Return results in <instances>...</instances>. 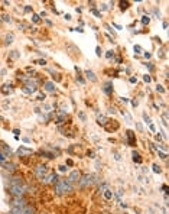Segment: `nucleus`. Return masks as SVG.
<instances>
[{"label":"nucleus","mask_w":169,"mask_h":214,"mask_svg":"<svg viewBox=\"0 0 169 214\" xmlns=\"http://www.w3.org/2000/svg\"><path fill=\"white\" fill-rule=\"evenodd\" d=\"M28 187L23 184V181L20 178H12L10 184H9V191L10 194H13L15 197H22L25 192H26Z\"/></svg>","instance_id":"nucleus-1"},{"label":"nucleus","mask_w":169,"mask_h":214,"mask_svg":"<svg viewBox=\"0 0 169 214\" xmlns=\"http://www.w3.org/2000/svg\"><path fill=\"white\" fill-rule=\"evenodd\" d=\"M71 191H74V187H72V184L69 182L68 179H58L56 181V184H55V192L58 195L71 192Z\"/></svg>","instance_id":"nucleus-2"},{"label":"nucleus","mask_w":169,"mask_h":214,"mask_svg":"<svg viewBox=\"0 0 169 214\" xmlns=\"http://www.w3.org/2000/svg\"><path fill=\"white\" fill-rule=\"evenodd\" d=\"M78 182H79V187H81V188H87V187H90V185H91V184L94 182V179H92V175L87 174V175L81 177Z\"/></svg>","instance_id":"nucleus-3"},{"label":"nucleus","mask_w":169,"mask_h":214,"mask_svg":"<svg viewBox=\"0 0 169 214\" xmlns=\"http://www.w3.org/2000/svg\"><path fill=\"white\" fill-rule=\"evenodd\" d=\"M56 179H58V178H56V174H55V172H51V174L45 175L41 181H42L44 184H55V182H56Z\"/></svg>","instance_id":"nucleus-4"},{"label":"nucleus","mask_w":169,"mask_h":214,"mask_svg":"<svg viewBox=\"0 0 169 214\" xmlns=\"http://www.w3.org/2000/svg\"><path fill=\"white\" fill-rule=\"evenodd\" d=\"M46 171H48V169H46L45 165H38V166L35 168V175H36L39 179H42V178L46 175Z\"/></svg>","instance_id":"nucleus-5"},{"label":"nucleus","mask_w":169,"mask_h":214,"mask_svg":"<svg viewBox=\"0 0 169 214\" xmlns=\"http://www.w3.org/2000/svg\"><path fill=\"white\" fill-rule=\"evenodd\" d=\"M79 178H81V174H79L78 171H72V172L69 174V177H68V181H69L71 184H74V182H78Z\"/></svg>","instance_id":"nucleus-6"},{"label":"nucleus","mask_w":169,"mask_h":214,"mask_svg":"<svg viewBox=\"0 0 169 214\" xmlns=\"http://www.w3.org/2000/svg\"><path fill=\"white\" fill-rule=\"evenodd\" d=\"M12 207H26V201L22 197H15V200L12 201Z\"/></svg>","instance_id":"nucleus-7"},{"label":"nucleus","mask_w":169,"mask_h":214,"mask_svg":"<svg viewBox=\"0 0 169 214\" xmlns=\"http://www.w3.org/2000/svg\"><path fill=\"white\" fill-rule=\"evenodd\" d=\"M16 153L19 155V156H29L32 153V149H29V148H25V146H20L17 151H16Z\"/></svg>","instance_id":"nucleus-8"},{"label":"nucleus","mask_w":169,"mask_h":214,"mask_svg":"<svg viewBox=\"0 0 169 214\" xmlns=\"http://www.w3.org/2000/svg\"><path fill=\"white\" fill-rule=\"evenodd\" d=\"M44 88H45V91H48V93H55V90H56V87H55V84H54L52 81H45Z\"/></svg>","instance_id":"nucleus-9"},{"label":"nucleus","mask_w":169,"mask_h":214,"mask_svg":"<svg viewBox=\"0 0 169 214\" xmlns=\"http://www.w3.org/2000/svg\"><path fill=\"white\" fill-rule=\"evenodd\" d=\"M126 133H127V139H129V145H130V146H135V145H136V140H135L133 132H132V130H127Z\"/></svg>","instance_id":"nucleus-10"},{"label":"nucleus","mask_w":169,"mask_h":214,"mask_svg":"<svg viewBox=\"0 0 169 214\" xmlns=\"http://www.w3.org/2000/svg\"><path fill=\"white\" fill-rule=\"evenodd\" d=\"M1 165H3V168L6 169V171H10V172H13V171L16 169V165H15V164H10V162H9V164L1 162Z\"/></svg>","instance_id":"nucleus-11"},{"label":"nucleus","mask_w":169,"mask_h":214,"mask_svg":"<svg viewBox=\"0 0 169 214\" xmlns=\"http://www.w3.org/2000/svg\"><path fill=\"white\" fill-rule=\"evenodd\" d=\"M103 91L106 93V94H111V91H113V84L111 83H106L104 87H103Z\"/></svg>","instance_id":"nucleus-12"},{"label":"nucleus","mask_w":169,"mask_h":214,"mask_svg":"<svg viewBox=\"0 0 169 214\" xmlns=\"http://www.w3.org/2000/svg\"><path fill=\"white\" fill-rule=\"evenodd\" d=\"M25 207H12V214H23Z\"/></svg>","instance_id":"nucleus-13"},{"label":"nucleus","mask_w":169,"mask_h":214,"mask_svg":"<svg viewBox=\"0 0 169 214\" xmlns=\"http://www.w3.org/2000/svg\"><path fill=\"white\" fill-rule=\"evenodd\" d=\"M85 75L88 77V80H91L92 83H95V81H97V77L94 75V72H92V71H90V70H87V71H85Z\"/></svg>","instance_id":"nucleus-14"},{"label":"nucleus","mask_w":169,"mask_h":214,"mask_svg":"<svg viewBox=\"0 0 169 214\" xmlns=\"http://www.w3.org/2000/svg\"><path fill=\"white\" fill-rule=\"evenodd\" d=\"M103 194H104V198H106V200L113 198V191H111V190H106V191H104Z\"/></svg>","instance_id":"nucleus-15"},{"label":"nucleus","mask_w":169,"mask_h":214,"mask_svg":"<svg viewBox=\"0 0 169 214\" xmlns=\"http://www.w3.org/2000/svg\"><path fill=\"white\" fill-rule=\"evenodd\" d=\"M132 156H133V161H135V162H137V164L142 162V158H140V155H139L137 152H133V153H132Z\"/></svg>","instance_id":"nucleus-16"},{"label":"nucleus","mask_w":169,"mask_h":214,"mask_svg":"<svg viewBox=\"0 0 169 214\" xmlns=\"http://www.w3.org/2000/svg\"><path fill=\"white\" fill-rule=\"evenodd\" d=\"M10 91H12L10 85H7V84H6V85H3V87H1V93H3V94H9Z\"/></svg>","instance_id":"nucleus-17"},{"label":"nucleus","mask_w":169,"mask_h":214,"mask_svg":"<svg viewBox=\"0 0 169 214\" xmlns=\"http://www.w3.org/2000/svg\"><path fill=\"white\" fill-rule=\"evenodd\" d=\"M97 123L104 126V124H106V117H104V116H98V117H97Z\"/></svg>","instance_id":"nucleus-18"},{"label":"nucleus","mask_w":169,"mask_h":214,"mask_svg":"<svg viewBox=\"0 0 169 214\" xmlns=\"http://www.w3.org/2000/svg\"><path fill=\"white\" fill-rule=\"evenodd\" d=\"M12 42H13V35H12V33H9V35L6 36V44L9 45V44H12Z\"/></svg>","instance_id":"nucleus-19"},{"label":"nucleus","mask_w":169,"mask_h":214,"mask_svg":"<svg viewBox=\"0 0 169 214\" xmlns=\"http://www.w3.org/2000/svg\"><path fill=\"white\" fill-rule=\"evenodd\" d=\"M129 7V1H120V9L122 10H126Z\"/></svg>","instance_id":"nucleus-20"},{"label":"nucleus","mask_w":169,"mask_h":214,"mask_svg":"<svg viewBox=\"0 0 169 214\" xmlns=\"http://www.w3.org/2000/svg\"><path fill=\"white\" fill-rule=\"evenodd\" d=\"M23 214H33V208L29 207V205H26V207H25V213H23Z\"/></svg>","instance_id":"nucleus-21"},{"label":"nucleus","mask_w":169,"mask_h":214,"mask_svg":"<svg viewBox=\"0 0 169 214\" xmlns=\"http://www.w3.org/2000/svg\"><path fill=\"white\" fill-rule=\"evenodd\" d=\"M149 22H150V17H149V16H143V17H142V23H143V25H147Z\"/></svg>","instance_id":"nucleus-22"},{"label":"nucleus","mask_w":169,"mask_h":214,"mask_svg":"<svg viewBox=\"0 0 169 214\" xmlns=\"http://www.w3.org/2000/svg\"><path fill=\"white\" fill-rule=\"evenodd\" d=\"M3 151H4V153H6V156H9V155H10V152H12V151H10V148H7L6 145H3Z\"/></svg>","instance_id":"nucleus-23"},{"label":"nucleus","mask_w":169,"mask_h":214,"mask_svg":"<svg viewBox=\"0 0 169 214\" xmlns=\"http://www.w3.org/2000/svg\"><path fill=\"white\" fill-rule=\"evenodd\" d=\"M106 190H108V185H107V184H103V185L100 187V190H98V191H100V192H104Z\"/></svg>","instance_id":"nucleus-24"},{"label":"nucleus","mask_w":169,"mask_h":214,"mask_svg":"<svg viewBox=\"0 0 169 214\" xmlns=\"http://www.w3.org/2000/svg\"><path fill=\"white\" fill-rule=\"evenodd\" d=\"M39 17H41L39 15H35V13H33V15H32V20H33L35 23H38V22H39Z\"/></svg>","instance_id":"nucleus-25"},{"label":"nucleus","mask_w":169,"mask_h":214,"mask_svg":"<svg viewBox=\"0 0 169 214\" xmlns=\"http://www.w3.org/2000/svg\"><path fill=\"white\" fill-rule=\"evenodd\" d=\"M152 168H153V172H155V174H160V168H159V166H158L156 164H155Z\"/></svg>","instance_id":"nucleus-26"},{"label":"nucleus","mask_w":169,"mask_h":214,"mask_svg":"<svg viewBox=\"0 0 169 214\" xmlns=\"http://www.w3.org/2000/svg\"><path fill=\"white\" fill-rule=\"evenodd\" d=\"M143 119H145V122L147 123V124H150V117H149V116H147V114H146V113H145V114H143Z\"/></svg>","instance_id":"nucleus-27"},{"label":"nucleus","mask_w":169,"mask_h":214,"mask_svg":"<svg viewBox=\"0 0 169 214\" xmlns=\"http://www.w3.org/2000/svg\"><path fill=\"white\" fill-rule=\"evenodd\" d=\"M163 124L168 126V114L166 113H163Z\"/></svg>","instance_id":"nucleus-28"},{"label":"nucleus","mask_w":169,"mask_h":214,"mask_svg":"<svg viewBox=\"0 0 169 214\" xmlns=\"http://www.w3.org/2000/svg\"><path fill=\"white\" fill-rule=\"evenodd\" d=\"M3 20H4V22H12V19H10L9 15H3Z\"/></svg>","instance_id":"nucleus-29"},{"label":"nucleus","mask_w":169,"mask_h":214,"mask_svg":"<svg viewBox=\"0 0 169 214\" xmlns=\"http://www.w3.org/2000/svg\"><path fill=\"white\" fill-rule=\"evenodd\" d=\"M38 100H39V101H44V100H45V94L39 93V95H38Z\"/></svg>","instance_id":"nucleus-30"},{"label":"nucleus","mask_w":169,"mask_h":214,"mask_svg":"<svg viewBox=\"0 0 169 214\" xmlns=\"http://www.w3.org/2000/svg\"><path fill=\"white\" fill-rule=\"evenodd\" d=\"M156 90H158L159 93H165V88H163L162 85H156Z\"/></svg>","instance_id":"nucleus-31"},{"label":"nucleus","mask_w":169,"mask_h":214,"mask_svg":"<svg viewBox=\"0 0 169 214\" xmlns=\"http://www.w3.org/2000/svg\"><path fill=\"white\" fill-rule=\"evenodd\" d=\"M10 57H12V58H17V57H19V54H17V51H12V54H10Z\"/></svg>","instance_id":"nucleus-32"},{"label":"nucleus","mask_w":169,"mask_h":214,"mask_svg":"<svg viewBox=\"0 0 169 214\" xmlns=\"http://www.w3.org/2000/svg\"><path fill=\"white\" fill-rule=\"evenodd\" d=\"M95 54H97V57H101V49H100V46L95 48Z\"/></svg>","instance_id":"nucleus-33"},{"label":"nucleus","mask_w":169,"mask_h":214,"mask_svg":"<svg viewBox=\"0 0 169 214\" xmlns=\"http://www.w3.org/2000/svg\"><path fill=\"white\" fill-rule=\"evenodd\" d=\"M159 156H160L162 159H166V158H168V155H166L165 152H159Z\"/></svg>","instance_id":"nucleus-34"},{"label":"nucleus","mask_w":169,"mask_h":214,"mask_svg":"<svg viewBox=\"0 0 169 214\" xmlns=\"http://www.w3.org/2000/svg\"><path fill=\"white\" fill-rule=\"evenodd\" d=\"M78 116H79V119H81V120H85V114H84L82 111H79V113H78Z\"/></svg>","instance_id":"nucleus-35"},{"label":"nucleus","mask_w":169,"mask_h":214,"mask_svg":"<svg viewBox=\"0 0 169 214\" xmlns=\"http://www.w3.org/2000/svg\"><path fill=\"white\" fill-rule=\"evenodd\" d=\"M135 52H137V54H140V52H142V48H140L139 45H136V46H135Z\"/></svg>","instance_id":"nucleus-36"},{"label":"nucleus","mask_w":169,"mask_h":214,"mask_svg":"<svg viewBox=\"0 0 169 214\" xmlns=\"http://www.w3.org/2000/svg\"><path fill=\"white\" fill-rule=\"evenodd\" d=\"M36 64H39V65H45L46 62H45V59H38V61H35Z\"/></svg>","instance_id":"nucleus-37"},{"label":"nucleus","mask_w":169,"mask_h":214,"mask_svg":"<svg viewBox=\"0 0 169 214\" xmlns=\"http://www.w3.org/2000/svg\"><path fill=\"white\" fill-rule=\"evenodd\" d=\"M143 80H145V83H150V80H152V78H150L149 75H145V77H143Z\"/></svg>","instance_id":"nucleus-38"},{"label":"nucleus","mask_w":169,"mask_h":214,"mask_svg":"<svg viewBox=\"0 0 169 214\" xmlns=\"http://www.w3.org/2000/svg\"><path fill=\"white\" fill-rule=\"evenodd\" d=\"M44 111H51V106L49 104H45L44 106Z\"/></svg>","instance_id":"nucleus-39"},{"label":"nucleus","mask_w":169,"mask_h":214,"mask_svg":"<svg viewBox=\"0 0 169 214\" xmlns=\"http://www.w3.org/2000/svg\"><path fill=\"white\" fill-rule=\"evenodd\" d=\"M113 55H114V54H113V51H107V54H106V57H107V58H111Z\"/></svg>","instance_id":"nucleus-40"},{"label":"nucleus","mask_w":169,"mask_h":214,"mask_svg":"<svg viewBox=\"0 0 169 214\" xmlns=\"http://www.w3.org/2000/svg\"><path fill=\"white\" fill-rule=\"evenodd\" d=\"M130 83H132V84L137 83V78H136V77H130Z\"/></svg>","instance_id":"nucleus-41"},{"label":"nucleus","mask_w":169,"mask_h":214,"mask_svg":"<svg viewBox=\"0 0 169 214\" xmlns=\"http://www.w3.org/2000/svg\"><path fill=\"white\" fill-rule=\"evenodd\" d=\"M4 159H6V155H4V153H1V152H0V162H3Z\"/></svg>","instance_id":"nucleus-42"},{"label":"nucleus","mask_w":169,"mask_h":214,"mask_svg":"<svg viewBox=\"0 0 169 214\" xmlns=\"http://www.w3.org/2000/svg\"><path fill=\"white\" fill-rule=\"evenodd\" d=\"M92 13H94V15L97 16V17H101V15H100V12H97L95 9H92Z\"/></svg>","instance_id":"nucleus-43"},{"label":"nucleus","mask_w":169,"mask_h":214,"mask_svg":"<svg viewBox=\"0 0 169 214\" xmlns=\"http://www.w3.org/2000/svg\"><path fill=\"white\" fill-rule=\"evenodd\" d=\"M146 67H147V70H153V65L150 64V62H147V64H145Z\"/></svg>","instance_id":"nucleus-44"},{"label":"nucleus","mask_w":169,"mask_h":214,"mask_svg":"<svg viewBox=\"0 0 169 214\" xmlns=\"http://www.w3.org/2000/svg\"><path fill=\"white\" fill-rule=\"evenodd\" d=\"M59 171H61V172H65V171H67V166H65V165H61V166H59Z\"/></svg>","instance_id":"nucleus-45"},{"label":"nucleus","mask_w":169,"mask_h":214,"mask_svg":"<svg viewBox=\"0 0 169 214\" xmlns=\"http://www.w3.org/2000/svg\"><path fill=\"white\" fill-rule=\"evenodd\" d=\"M101 10H107V4L106 3H101Z\"/></svg>","instance_id":"nucleus-46"},{"label":"nucleus","mask_w":169,"mask_h":214,"mask_svg":"<svg viewBox=\"0 0 169 214\" xmlns=\"http://www.w3.org/2000/svg\"><path fill=\"white\" fill-rule=\"evenodd\" d=\"M108 113H113V114H114V113H116V108H114V107H110V108H108Z\"/></svg>","instance_id":"nucleus-47"},{"label":"nucleus","mask_w":169,"mask_h":214,"mask_svg":"<svg viewBox=\"0 0 169 214\" xmlns=\"http://www.w3.org/2000/svg\"><path fill=\"white\" fill-rule=\"evenodd\" d=\"M114 158H116V159H117V161H120V159H122V156H120V155H119V153H114Z\"/></svg>","instance_id":"nucleus-48"},{"label":"nucleus","mask_w":169,"mask_h":214,"mask_svg":"<svg viewBox=\"0 0 169 214\" xmlns=\"http://www.w3.org/2000/svg\"><path fill=\"white\" fill-rule=\"evenodd\" d=\"M116 195H117V198L120 200V197H122V190H119V191H117V194H116Z\"/></svg>","instance_id":"nucleus-49"},{"label":"nucleus","mask_w":169,"mask_h":214,"mask_svg":"<svg viewBox=\"0 0 169 214\" xmlns=\"http://www.w3.org/2000/svg\"><path fill=\"white\" fill-rule=\"evenodd\" d=\"M25 12H32V7L31 6H26V7H25Z\"/></svg>","instance_id":"nucleus-50"},{"label":"nucleus","mask_w":169,"mask_h":214,"mask_svg":"<svg viewBox=\"0 0 169 214\" xmlns=\"http://www.w3.org/2000/svg\"><path fill=\"white\" fill-rule=\"evenodd\" d=\"M120 100H122V101H123V103H127V101H129V98H126V97H122V98H120Z\"/></svg>","instance_id":"nucleus-51"},{"label":"nucleus","mask_w":169,"mask_h":214,"mask_svg":"<svg viewBox=\"0 0 169 214\" xmlns=\"http://www.w3.org/2000/svg\"><path fill=\"white\" fill-rule=\"evenodd\" d=\"M77 80H78V81H79V83H81V84H84V80H82L81 77H77Z\"/></svg>","instance_id":"nucleus-52"},{"label":"nucleus","mask_w":169,"mask_h":214,"mask_svg":"<svg viewBox=\"0 0 169 214\" xmlns=\"http://www.w3.org/2000/svg\"><path fill=\"white\" fill-rule=\"evenodd\" d=\"M153 12H155V15L158 16V17H159V16H160V13H159V12H158V9H155Z\"/></svg>","instance_id":"nucleus-53"},{"label":"nucleus","mask_w":169,"mask_h":214,"mask_svg":"<svg viewBox=\"0 0 169 214\" xmlns=\"http://www.w3.org/2000/svg\"><path fill=\"white\" fill-rule=\"evenodd\" d=\"M87 155H88L90 158H94V153H92V152H90V151H88V153H87Z\"/></svg>","instance_id":"nucleus-54"},{"label":"nucleus","mask_w":169,"mask_h":214,"mask_svg":"<svg viewBox=\"0 0 169 214\" xmlns=\"http://www.w3.org/2000/svg\"><path fill=\"white\" fill-rule=\"evenodd\" d=\"M65 19L67 20H71V15H65Z\"/></svg>","instance_id":"nucleus-55"}]
</instances>
